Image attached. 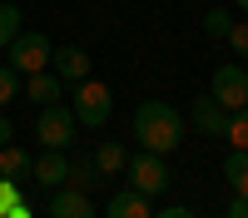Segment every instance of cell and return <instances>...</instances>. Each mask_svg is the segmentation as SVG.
I'll return each mask as SVG.
<instances>
[{
  "instance_id": "obj_1",
  "label": "cell",
  "mask_w": 248,
  "mask_h": 218,
  "mask_svg": "<svg viewBox=\"0 0 248 218\" xmlns=\"http://www.w3.org/2000/svg\"><path fill=\"white\" fill-rule=\"evenodd\" d=\"M134 139H139V149H149V154H174L184 144V114L169 99H144L134 109Z\"/></svg>"
},
{
  "instance_id": "obj_2",
  "label": "cell",
  "mask_w": 248,
  "mask_h": 218,
  "mask_svg": "<svg viewBox=\"0 0 248 218\" xmlns=\"http://www.w3.org/2000/svg\"><path fill=\"white\" fill-rule=\"evenodd\" d=\"M70 109H75V119H79L85 129H105L109 114H114V94H109V85H99V79L90 74V79H79V85H75Z\"/></svg>"
},
{
  "instance_id": "obj_3",
  "label": "cell",
  "mask_w": 248,
  "mask_h": 218,
  "mask_svg": "<svg viewBox=\"0 0 248 218\" xmlns=\"http://www.w3.org/2000/svg\"><path fill=\"white\" fill-rule=\"evenodd\" d=\"M35 134H40V149H70V139L79 134V119L70 104H45L35 109Z\"/></svg>"
},
{
  "instance_id": "obj_4",
  "label": "cell",
  "mask_w": 248,
  "mask_h": 218,
  "mask_svg": "<svg viewBox=\"0 0 248 218\" xmlns=\"http://www.w3.org/2000/svg\"><path fill=\"white\" fill-rule=\"evenodd\" d=\"M50 55H55V45L45 35H30V30H20L15 40H10V50H5V65H15L20 74H40V70H50Z\"/></svg>"
},
{
  "instance_id": "obj_5",
  "label": "cell",
  "mask_w": 248,
  "mask_h": 218,
  "mask_svg": "<svg viewBox=\"0 0 248 218\" xmlns=\"http://www.w3.org/2000/svg\"><path fill=\"white\" fill-rule=\"evenodd\" d=\"M209 94H214L229 114H233V109H243V104H248V70L238 65V59H233V65H218V70H214V79H209Z\"/></svg>"
},
{
  "instance_id": "obj_6",
  "label": "cell",
  "mask_w": 248,
  "mask_h": 218,
  "mask_svg": "<svg viewBox=\"0 0 248 218\" xmlns=\"http://www.w3.org/2000/svg\"><path fill=\"white\" fill-rule=\"evenodd\" d=\"M124 174H129V189L149 193V198H159L164 189H169V169H164V154H149V149H144V154H134V159H129V169H124Z\"/></svg>"
},
{
  "instance_id": "obj_7",
  "label": "cell",
  "mask_w": 248,
  "mask_h": 218,
  "mask_svg": "<svg viewBox=\"0 0 248 218\" xmlns=\"http://www.w3.org/2000/svg\"><path fill=\"white\" fill-rule=\"evenodd\" d=\"M189 124H194L203 139H223V129H229V109H223L214 94H199L194 109H189Z\"/></svg>"
},
{
  "instance_id": "obj_8",
  "label": "cell",
  "mask_w": 248,
  "mask_h": 218,
  "mask_svg": "<svg viewBox=\"0 0 248 218\" xmlns=\"http://www.w3.org/2000/svg\"><path fill=\"white\" fill-rule=\"evenodd\" d=\"M30 178H35L40 189L70 184V159H65V149H40V159H30Z\"/></svg>"
},
{
  "instance_id": "obj_9",
  "label": "cell",
  "mask_w": 248,
  "mask_h": 218,
  "mask_svg": "<svg viewBox=\"0 0 248 218\" xmlns=\"http://www.w3.org/2000/svg\"><path fill=\"white\" fill-rule=\"evenodd\" d=\"M50 218H94V203H90L85 189L60 184V189L50 193Z\"/></svg>"
},
{
  "instance_id": "obj_10",
  "label": "cell",
  "mask_w": 248,
  "mask_h": 218,
  "mask_svg": "<svg viewBox=\"0 0 248 218\" xmlns=\"http://www.w3.org/2000/svg\"><path fill=\"white\" fill-rule=\"evenodd\" d=\"M30 99L35 109H45V104H60V94H65V79H60L55 70H40V74H25V89H20Z\"/></svg>"
},
{
  "instance_id": "obj_11",
  "label": "cell",
  "mask_w": 248,
  "mask_h": 218,
  "mask_svg": "<svg viewBox=\"0 0 248 218\" xmlns=\"http://www.w3.org/2000/svg\"><path fill=\"white\" fill-rule=\"evenodd\" d=\"M50 65H55V74L65 79V85H79V79H90V55L79 50V45H55Z\"/></svg>"
},
{
  "instance_id": "obj_12",
  "label": "cell",
  "mask_w": 248,
  "mask_h": 218,
  "mask_svg": "<svg viewBox=\"0 0 248 218\" xmlns=\"http://www.w3.org/2000/svg\"><path fill=\"white\" fill-rule=\"evenodd\" d=\"M105 218H154L149 193H139V189H119L109 203H105Z\"/></svg>"
},
{
  "instance_id": "obj_13",
  "label": "cell",
  "mask_w": 248,
  "mask_h": 218,
  "mask_svg": "<svg viewBox=\"0 0 248 218\" xmlns=\"http://www.w3.org/2000/svg\"><path fill=\"white\" fill-rule=\"evenodd\" d=\"M94 169H99V178L124 174V169H129V149H124V144H114V139H105V144L94 149Z\"/></svg>"
},
{
  "instance_id": "obj_14",
  "label": "cell",
  "mask_w": 248,
  "mask_h": 218,
  "mask_svg": "<svg viewBox=\"0 0 248 218\" xmlns=\"http://www.w3.org/2000/svg\"><path fill=\"white\" fill-rule=\"evenodd\" d=\"M223 178H229V189L238 198H248V149H233L229 159H223Z\"/></svg>"
},
{
  "instance_id": "obj_15",
  "label": "cell",
  "mask_w": 248,
  "mask_h": 218,
  "mask_svg": "<svg viewBox=\"0 0 248 218\" xmlns=\"http://www.w3.org/2000/svg\"><path fill=\"white\" fill-rule=\"evenodd\" d=\"M30 174V154L20 144H5L0 149V178H25Z\"/></svg>"
},
{
  "instance_id": "obj_16",
  "label": "cell",
  "mask_w": 248,
  "mask_h": 218,
  "mask_svg": "<svg viewBox=\"0 0 248 218\" xmlns=\"http://www.w3.org/2000/svg\"><path fill=\"white\" fill-rule=\"evenodd\" d=\"M99 184V169H94V159H70V189H94Z\"/></svg>"
},
{
  "instance_id": "obj_17",
  "label": "cell",
  "mask_w": 248,
  "mask_h": 218,
  "mask_svg": "<svg viewBox=\"0 0 248 218\" xmlns=\"http://www.w3.org/2000/svg\"><path fill=\"white\" fill-rule=\"evenodd\" d=\"M20 35V5L0 0V50H10V40Z\"/></svg>"
},
{
  "instance_id": "obj_18",
  "label": "cell",
  "mask_w": 248,
  "mask_h": 218,
  "mask_svg": "<svg viewBox=\"0 0 248 218\" xmlns=\"http://www.w3.org/2000/svg\"><path fill=\"white\" fill-rule=\"evenodd\" d=\"M223 139H229L233 149H248V104L229 114V129H223Z\"/></svg>"
},
{
  "instance_id": "obj_19",
  "label": "cell",
  "mask_w": 248,
  "mask_h": 218,
  "mask_svg": "<svg viewBox=\"0 0 248 218\" xmlns=\"http://www.w3.org/2000/svg\"><path fill=\"white\" fill-rule=\"evenodd\" d=\"M20 79H25V74H20L15 65H0V109H5L10 99H15L20 89H25V85H20Z\"/></svg>"
},
{
  "instance_id": "obj_20",
  "label": "cell",
  "mask_w": 248,
  "mask_h": 218,
  "mask_svg": "<svg viewBox=\"0 0 248 218\" xmlns=\"http://www.w3.org/2000/svg\"><path fill=\"white\" fill-rule=\"evenodd\" d=\"M229 30H233V15H229V10H209V15H203V35H214V40H223Z\"/></svg>"
},
{
  "instance_id": "obj_21",
  "label": "cell",
  "mask_w": 248,
  "mask_h": 218,
  "mask_svg": "<svg viewBox=\"0 0 248 218\" xmlns=\"http://www.w3.org/2000/svg\"><path fill=\"white\" fill-rule=\"evenodd\" d=\"M223 40H229V50H238V59H248V20H233V30Z\"/></svg>"
},
{
  "instance_id": "obj_22",
  "label": "cell",
  "mask_w": 248,
  "mask_h": 218,
  "mask_svg": "<svg viewBox=\"0 0 248 218\" xmlns=\"http://www.w3.org/2000/svg\"><path fill=\"white\" fill-rule=\"evenodd\" d=\"M20 203V178H0V218Z\"/></svg>"
},
{
  "instance_id": "obj_23",
  "label": "cell",
  "mask_w": 248,
  "mask_h": 218,
  "mask_svg": "<svg viewBox=\"0 0 248 218\" xmlns=\"http://www.w3.org/2000/svg\"><path fill=\"white\" fill-rule=\"evenodd\" d=\"M5 144H15V124H10L5 114H0V149H5Z\"/></svg>"
},
{
  "instance_id": "obj_24",
  "label": "cell",
  "mask_w": 248,
  "mask_h": 218,
  "mask_svg": "<svg viewBox=\"0 0 248 218\" xmlns=\"http://www.w3.org/2000/svg\"><path fill=\"white\" fill-rule=\"evenodd\" d=\"M5 218H35V208H30V198H20V203L5 213Z\"/></svg>"
},
{
  "instance_id": "obj_25",
  "label": "cell",
  "mask_w": 248,
  "mask_h": 218,
  "mask_svg": "<svg viewBox=\"0 0 248 218\" xmlns=\"http://www.w3.org/2000/svg\"><path fill=\"white\" fill-rule=\"evenodd\" d=\"M154 218H199V213H194V208H159Z\"/></svg>"
},
{
  "instance_id": "obj_26",
  "label": "cell",
  "mask_w": 248,
  "mask_h": 218,
  "mask_svg": "<svg viewBox=\"0 0 248 218\" xmlns=\"http://www.w3.org/2000/svg\"><path fill=\"white\" fill-rule=\"evenodd\" d=\"M229 218H248V198L233 193V203H229Z\"/></svg>"
},
{
  "instance_id": "obj_27",
  "label": "cell",
  "mask_w": 248,
  "mask_h": 218,
  "mask_svg": "<svg viewBox=\"0 0 248 218\" xmlns=\"http://www.w3.org/2000/svg\"><path fill=\"white\" fill-rule=\"evenodd\" d=\"M238 10H248V0H238Z\"/></svg>"
}]
</instances>
